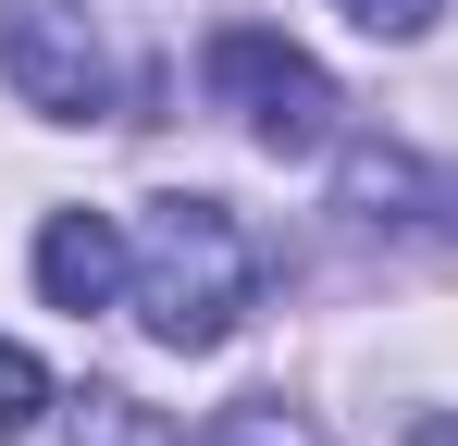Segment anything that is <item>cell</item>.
I'll return each mask as SVG.
<instances>
[{"instance_id":"obj_1","label":"cell","mask_w":458,"mask_h":446,"mask_svg":"<svg viewBox=\"0 0 458 446\" xmlns=\"http://www.w3.org/2000/svg\"><path fill=\"white\" fill-rule=\"evenodd\" d=\"M137 310H149L161 347H224L235 310L260 297V236L224 211V199H149V236H137Z\"/></svg>"},{"instance_id":"obj_2","label":"cell","mask_w":458,"mask_h":446,"mask_svg":"<svg viewBox=\"0 0 458 446\" xmlns=\"http://www.w3.org/2000/svg\"><path fill=\"white\" fill-rule=\"evenodd\" d=\"M211 99H224L273 161L335 149V74L310 63V50H285L273 25H224V38H211Z\"/></svg>"},{"instance_id":"obj_3","label":"cell","mask_w":458,"mask_h":446,"mask_svg":"<svg viewBox=\"0 0 458 446\" xmlns=\"http://www.w3.org/2000/svg\"><path fill=\"white\" fill-rule=\"evenodd\" d=\"M0 87L38 124H87L112 99V50H99L87 0H0Z\"/></svg>"},{"instance_id":"obj_4","label":"cell","mask_w":458,"mask_h":446,"mask_svg":"<svg viewBox=\"0 0 458 446\" xmlns=\"http://www.w3.org/2000/svg\"><path fill=\"white\" fill-rule=\"evenodd\" d=\"M124 273H137V248H124L112 211H50L38 223V297L50 310H112Z\"/></svg>"},{"instance_id":"obj_5","label":"cell","mask_w":458,"mask_h":446,"mask_svg":"<svg viewBox=\"0 0 458 446\" xmlns=\"http://www.w3.org/2000/svg\"><path fill=\"white\" fill-rule=\"evenodd\" d=\"M38 409H50V372H38V347H13V335H0V434H25Z\"/></svg>"},{"instance_id":"obj_6","label":"cell","mask_w":458,"mask_h":446,"mask_svg":"<svg viewBox=\"0 0 458 446\" xmlns=\"http://www.w3.org/2000/svg\"><path fill=\"white\" fill-rule=\"evenodd\" d=\"M347 25H372V38H421L434 25V0H335Z\"/></svg>"},{"instance_id":"obj_7","label":"cell","mask_w":458,"mask_h":446,"mask_svg":"<svg viewBox=\"0 0 458 446\" xmlns=\"http://www.w3.org/2000/svg\"><path fill=\"white\" fill-rule=\"evenodd\" d=\"M199 446H298V434H285L273 409H235V422H211V434H199Z\"/></svg>"}]
</instances>
